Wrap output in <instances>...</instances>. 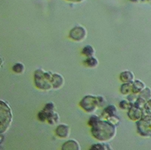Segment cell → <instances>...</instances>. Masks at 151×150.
Listing matches in <instances>:
<instances>
[{
  "mask_svg": "<svg viewBox=\"0 0 151 150\" xmlns=\"http://www.w3.org/2000/svg\"><path fill=\"white\" fill-rule=\"evenodd\" d=\"M92 135L94 138L101 142H106L112 139L116 133L114 124L109 120H101L93 125L91 129Z\"/></svg>",
  "mask_w": 151,
  "mask_h": 150,
  "instance_id": "6da1fadb",
  "label": "cell"
},
{
  "mask_svg": "<svg viewBox=\"0 0 151 150\" xmlns=\"http://www.w3.org/2000/svg\"><path fill=\"white\" fill-rule=\"evenodd\" d=\"M52 73L45 71L43 69H38L34 73V83L38 89L41 90H50L52 89Z\"/></svg>",
  "mask_w": 151,
  "mask_h": 150,
  "instance_id": "7a4b0ae2",
  "label": "cell"
},
{
  "mask_svg": "<svg viewBox=\"0 0 151 150\" xmlns=\"http://www.w3.org/2000/svg\"><path fill=\"white\" fill-rule=\"evenodd\" d=\"M12 121L11 108L6 102L0 100V135L6 132L11 125Z\"/></svg>",
  "mask_w": 151,
  "mask_h": 150,
  "instance_id": "3957f363",
  "label": "cell"
},
{
  "mask_svg": "<svg viewBox=\"0 0 151 150\" xmlns=\"http://www.w3.org/2000/svg\"><path fill=\"white\" fill-rule=\"evenodd\" d=\"M38 118L41 121L48 120L50 124H55L58 121L59 116L55 112V106L52 103H48L45 106L44 109L38 113Z\"/></svg>",
  "mask_w": 151,
  "mask_h": 150,
  "instance_id": "277c9868",
  "label": "cell"
},
{
  "mask_svg": "<svg viewBox=\"0 0 151 150\" xmlns=\"http://www.w3.org/2000/svg\"><path fill=\"white\" fill-rule=\"evenodd\" d=\"M136 127L140 135L151 137V115H144L141 119L136 122Z\"/></svg>",
  "mask_w": 151,
  "mask_h": 150,
  "instance_id": "5b68a950",
  "label": "cell"
},
{
  "mask_svg": "<svg viewBox=\"0 0 151 150\" xmlns=\"http://www.w3.org/2000/svg\"><path fill=\"white\" fill-rule=\"evenodd\" d=\"M80 106L87 113H91L94 112L99 107L97 96L92 95L86 96L80 101Z\"/></svg>",
  "mask_w": 151,
  "mask_h": 150,
  "instance_id": "8992f818",
  "label": "cell"
},
{
  "mask_svg": "<svg viewBox=\"0 0 151 150\" xmlns=\"http://www.w3.org/2000/svg\"><path fill=\"white\" fill-rule=\"evenodd\" d=\"M87 30L81 26H77L73 28L70 31L69 37L73 41L80 42L84 41L87 37Z\"/></svg>",
  "mask_w": 151,
  "mask_h": 150,
  "instance_id": "52a82bcc",
  "label": "cell"
},
{
  "mask_svg": "<svg viewBox=\"0 0 151 150\" xmlns=\"http://www.w3.org/2000/svg\"><path fill=\"white\" fill-rule=\"evenodd\" d=\"M127 115L128 117H129L132 121L137 122L138 120L141 119L142 117L145 115V113H144L143 110L138 109V108L136 107L134 105H133L131 108H130L129 111H128Z\"/></svg>",
  "mask_w": 151,
  "mask_h": 150,
  "instance_id": "ba28073f",
  "label": "cell"
},
{
  "mask_svg": "<svg viewBox=\"0 0 151 150\" xmlns=\"http://www.w3.org/2000/svg\"><path fill=\"white\" fill-rule=\"evenodd\" d=\"M70 129L68 125H65V124H61L59 125L55 129L56 135L58 136L60 138H68L70 136Z\"/></svg>",
  "mask_w": 151,
  "mask_h": 150,
  "instance_id": "9c48e42d",
  "label": "cell"
},
{
  "mask_svg": "<svg viewBox=\"0 0 151 150\" xmlns=\"http://www.w3.org/2000/svg\"><path fill=\"white\" fill-rule=\"evenodd\" d=\"M52 89H60L64 85V78L63 77L62 75L57 74V73L52 74Z\"/></svg>",
  "mask_w": 151,
  "mask_h": 150,
  "instance_id": "30bf717a",
  "label": "cell"
},
{
  "mask_svg": "<svg viewBox=\"0 0 151 150\" xmlns=\"http://www.w3.org/2000/svg\"><path fill=\"white\" fill-rule=\"evenodd\" d=\"M119 78L123 83H132L134 81L135 75L131 71L125 70L121 73Z\"/></svg>",
  "mask_w": 151,
  "mask_h": 150,
  "instance_id": "8fae6325",
  "label": "cell"
},
{
  "mask_svg": "<svg viewBox=\"0 0 151 150\" xmlns=\"http://www.w3.org/2000/svg\"><path fill=\"white\" fill-rule=\"evenodd\" d=\"M61 150H80V146L76 140L70 139L63 144Z\"/></svg>",
  "mask_w": 151,
  "mask_h": 150,
  "instance_id": "7c38bea8",
  "label": "cell"
},
{
  "mask_svg": "<svg viewBox=\"0 0 151 150\" xmlns=\"http://www.w3.org/2000/svg\"><path fill=\"white\" fill-rule=\"evenodd\" d=\"M145 84L140 80H134L132 83V93L139 94L145 88Z\"/></svg>",
  "mask_w": 151,
  "mask_h": 150,
  "instance_id": "4fadbf2b",
  "label": "cell"
},
{
  "mask_svg": "<svg viewBox=\"0 0 151 150\" xmlns=\"http://www.w3.org/2000/svg\"><path fill=\"white\" fill-rule=\"evenodd\" d=\"M84 64H85L87 67L89 68H95L98 66L99 64V61L96 57H87L86 60L84 61Z\"/></svg>",
  "mask_w": 151,
  "mask_h": 150,
  "instance_id": "5bb4252c",
  "label": "cell"
},
{
  "mask_svg": "<svg viewBox=\"0 0 151 150\" xmlns=\"http://www.w3.org/2000/svg\"><path fill=\"white\" fill-rule=\"evenodd\" d=\"M132 83L123 84L120 88L121 93L124 95H129V94L132 93Z\"/></svg>",
  "mask_w": 151,
  "mask_h": 150,
  "instance_id": "9a60e30c",
  "label": "cell"
},
{
  "mask_svg": "<svg viewBox=\"0 0 151 150\" xmlns=\"http://www.w3.org/2000/svg\"><path fill=\"white\" fill-rule=\"evenodd\" d=\"M82 53L87 57H93L94 54H95V50H94V48H93L92 45H87L82 49Z\"/></svg>",
  "mask_w": 151,
  "mask_h": 150,
  "instance_id": "2e32d148",
  "label": "cell"
},
{
  "mask_svg": "<svg viewBox=\"0 0 151 150\" xmlns=\"http://www.w3.org/2000/svg\"><path fill=\"white\" fill-rule=\"evenodd\" d=\"M104 113L107 115V116H108V118H111V117L116 116L117 109L115 106L109 105L106 106V107L104 109Z\"/></svg>",
  "mask_w": 151,
  "mask_h": 150,
  "instance_id": "e0dca14e",
  "label": "cell"
},
{
  "mask_svg": "<svg viewBox=\"0 0 151 150\" xmlns=\"http://www.w3.org/2000/svg\"><path fill=\"white\" fill-rule=\"evenodd\" d=\"M138 96L143 98L145 101H148L151 99V89L149 87H145L144 89L139 94Z\"/></svg>",
  "mask_w": 151,
  "mask_h": 150,
  "instance_id": "ac0fdd59",
  "label": "cell"
},
{
  "mask_svg": "<svg viewBox=\"0 0 151 150\" xmlns=\"http://www.w3.org/2000/svg\"><path fill=\"white\" fill-rule=\"evenodd\" d=\"M12 70L14 71L15 73H17V74H22L24 70H25L24 64L22 63H16L12 67Z\"/></svg>",
  "mask_w": 151,
  "mask_h": 150,
  "instance_id": "d6986e66",
  "label": "cell"
},
{
  "mask_svg": "<svg viewBox=\"0 0 151 150\" xmlns=\"http://www.w3.org/2000/svg\"><path fill=\"white\" fill-rule=\"evenodd\" d=\"M146 102H147L146 101H145V99H143V98H140L138 96V99H137V100L135 101L134 104H133V105L136 106V107L138 108V109L143 110Z\"/></svg>",
  "mask_w": 151,
  "mask_h": 150,
  "instance_id": "ffe728a7",
  "label": "cell"
},
{
  "mask_svg": "<svg viewBox=\"0 0 151 150\" xmlns=\"http://www.w3.org/2000/svg\"><path fill=\"white\" fill-rule=\"evenodd\" d=\"M133 105L131 102H129L128 100H123L119 103V107L121 109L126 110V111H129L130 108Z\"/></svg>",
  "mask_w": 151,
  "mask_h": 150,
  "instance_id": "44dd1931",
  "label": "cell"
},
{
  "mask_svg": "<svg viewBox=\"0 0 151 150\" xmlns=\"http://www.w3.org/2000/svg\"><path fill=\"white\" fill-rule=\"evenodd\" d=\"M106 144H101V143H98V144H94L92 145L89 150H106Z\"/></svg>",
  "mask_w": 151,
  "mask_h": 150,
  "instance_id": "7402d4cb",
  "label": "cell"
},
{
  "mask_svg": "<svg viewBox=\"0 0 151 150\" xmlns=\"http://www.w3.org/2000/svg\"><path fill=\"white\" fill-rule=\"evenodd\" d=\"M143 111L145 115H151V99L147 101Z\"/></svg>",
  "mask_w": 151,
  "mask_h": 150,
  "instance_id": "603a6c76",
  "label": "cell"
},
{
  "mask_svg": "<svg viewBox=\"0 0 151 150\" xmlns=\"http://www.w3.org/2000/svg\"><path fill=\"white\" fill-rule=\"evenodd\" d=\"M99 120H100V118L98 116H92L90 117V118H89V121H88V124L89 125H90L91 127H92L93 125H94V124H95L96 122L99 121Z\"/></svg>",
  "mask_w": 151,
  "mask_h": 150,
  "instance_id": "cb8c5ba5",
  "label": "cell"
},
{
  "mask_svg": "<svg viewBox=\"0 0 151 150\" xmlns=\"http://www.w3.org/2000/svg\"><path fill=\"white\" fill-rule=\"evenodd\" d=\"M138 98V96H137V94L132 93V94H129V96H128L127 97V99L129 102H131V104H133L135 103V101L137 100Z\"/></svg>",
  "mask_w": 151,
  "mask_h": 150,
  "instance_id": "d4e9b609",
  "label": "cell"
},
{
  "mask_svg": "<svg viewBox=\"0 0 151 150\" xmlns=\"http://www.w3.org/2000/svg\"><path fill=\"white\" fill-rule=\"evenodd\" d=\"M98 102H99V106H103L106 103L104 98L102 96H97Z\"/></svg>",
  "mask_w": 151,
  "mask_h": 150,
  "instance_id": "484cf974",
  "label": "cell"
},
{
  "mask_svg": "<svg viewBox=\"0 0 151 150\" xmlns=\"http://www.w3.org/2000/svg\"><path fill=\"white\" fill-rule=\"evenodd\" d=\"M67 1H72V2H81V1H84V0H67Z\"/></svg>",
  "mask_w": 151,
  "mask_h": 150,
  "instance_id": "4316f807",
  "label": "cell"
},
{
  "mask_svg": "<svg viewBox=\"0 0 151 150\" xmlns=\"http://www.w3.org/2000/svg\"><path fill=\"white\" fill-rule=\"evenodd\" d=\"M2 64H3V60H2V58H1V57H0V67H1Z\"/></svg>",
  "mask_w": 151,
  "mask_h": 150,
  "instance_id": "83f0119b",
  "label": "cell"
},
{
  "mask_svg": "<svg viewBox=\"0 0 151 150\" xmlns=\"http://www.w3.org/2000/svg\"><path fill=\"white\" fill-rule=\"evenodd\" d=\"M130 1H132V2H138L140 0H130Z\"/></svg>",
  "mask_w": 151,
  "mask_h": 150,
  "instance_id": "f1b7e54d",
  "label": "cell"
},
{
  "mask_svg": "<svg viewBox=\"0 0 151 150\" xmlns=\"http://www.w3.org/2000/svg\"><path fill=\"white\" fill-rule=\"evenodd\" d=\"M147 1H148L149 2H150V3H151V0H147Z\"/></svg>",
  "mask_w": 151,
  "mask_h": 150,
  "instance_id": "f546056e",
  "label": "cell"
}]
</instances>
